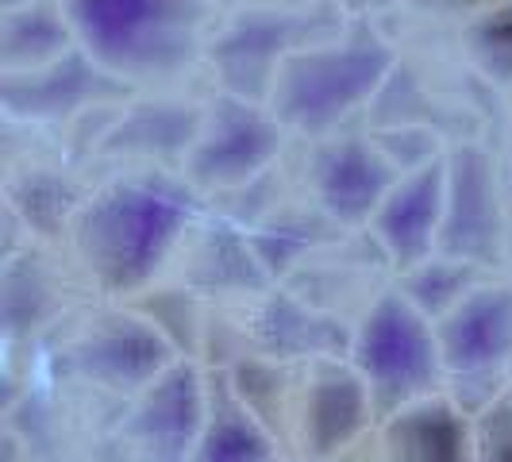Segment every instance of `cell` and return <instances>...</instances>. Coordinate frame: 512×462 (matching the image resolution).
Returning <instances> with one entry per match:
<instances>
[{
    "label": "cell",
    "instance_id": "obj_1",
    "mask_svg": "<svg viewBox=\"0 0 512 462\" xmlns=\"http://www.w3.org/2000/svg\"><path fill=\"white\" fill-rule=\"evenodd\" d=\"M193 216V185L166 174L112 181L81 201L70 224L77 266L108 301L135 297L178 255Z\"/></svg>",
    "mask_w": 512,
    "mask_h": 462
},
{
    "label": "cell",
    "instance_id": "obj_16",
    "mask_svg": "<svg viewBox=\"0 0 512 462\" xmlns=\"http://www.w3.org/2000/svg\"><path fill=\"white\" fill-rule=\"evenodd\" d=\"M116 77H108L85 54L70 51L66 58H58L51 66H39V70H24V74H8L4 81V101H8V112L12 116H31V120H51V116H62L70 112L74 104H81L85 97L101 89H112Z\"/></svg>",
    "mask_w": 512,
    "mask_h": 462
},
{
    "label": "cell",
    "instance_id": "obj_12",
    "mask_svg": "<svg viewBox=\"0 0 512 462\" xmlns=\"http://www.w3.org/2000/svg\"><path fill=\"white\" fill-rule=\"evenodd\" d=\"M297 27L301 20L289 8H255L212 43V62L231 97L270 101L278 66L297 51Z\"/></svg>",
    "mask_w": 512,
    "mask_h": 462
},
{
    "label": "cell",
    "instance_id": "obj_19",
    "mask_svg": "<svg viewBox=\"0 0 512 462\" xmlns=\"http://www.w3.org/2000/svg\"><path fill=\"white\" fill-rule=\"evenodd\" d=\"M466 43H470L474 62L493 81L512 89V4L486 12L478 24L466 31Z\"/></svg>",
    "mask_w": 512,
    "mask_h": 462
},
{
    "label": "cell",
    "instance_id": "obj_8",
    "mask_svg": "<svg viewBox=\"0 0 512 462\" xmlns=\"http://www.w3.org/2000/svg\"><path fill=\"white\" fill-rule=\"evenodd\" d=\"M285 128L270 108L224 93L201 112V131L185 151V185L235 189L258 178L282 151Z\"/></svg>",
    "mask_w": 512,
    "mask_h": 462
},
{
    "label": "cell",
    "instance_id": "obj_7",
    "mask_svg": "<svg viewBox=\"0 0 512 462\" xmlns=\"http://www.w3.org/2000/svg\"><path fill=\"white\" fill-rule=\"evenodd\" d=\"M205 405V362L178 359L120 409L116 462H193L197 436L205 424Z\"/></svg>",
    "mask_w": 512,
    "mask_h": 462
},
{
    "label": "cell",
    "instance_id": "obj_14",
    "mask_svg": "<svg viewBox=\"0 0 512 462\" xmlns=\"http://www.w3.org/2000/svg\"><path fill=\"white\" fill-rule=\"evenodd\" d=\"M251 335H255V355L251 359L270 362H308L324 355H347L351 328H343L339 316H328L324 308L308 305L293 293H282L270 285L251 316Z\"/></svg>",
    "mask_w": 512,
    "mask_h": 462
},
{
    "label": "cell",
    "instance_id": "obj_9",
    "mask_svg": "<svg viewBox=\"0 0 512 462\" xmlns=\"http://www.w3.org/2000/svg\"><path fill=\"white\" fill-rule=\"evenodd\" d=\"M505 239L497 158L478 143H462L447 154V212L439 231V255L470 262L489 274L505 262Z\"/></svg>",
    "mask_w": 512,
    "mask_h": 462
},
{
    "label": "cell",
    "instance_id": "obj_22",
    "mask_svg": "<svg viewBox=\"0 0 512 462\" xmlns=\"http://www.w3.org/2000/svg\"><path fill=\"white\" fill-rule=\"evenodd\" d=\"M509 193H512V174H509Z\"/></svg>",
    "mask_w": 512,
    "mask_h": 462
},
{
    "label": "cell",
    "instance_id": "obj_20",
    "mask_svg": "<svg viewBox=\"0 0 512 462\" xmlns=\"http://www.w3.org/2000/svg\"><path fill=\"white\" fill-rule=\"evenodd\" d=\"M474 424V462H512V389L493 405L470 416Z\"/></svg>",
    "mask_w": 512,
    "mask_h": 462
},
{
    "label": "cell",
    "instance_id": "obj_3",
    "mask_svg": "<svg viewBox=\"0 0 512 462\" xmlns=\"http://www.w3.org/2000/svg\"><path fill=\"white\" fill-rule=\"evenodd\" d=\"M393 62V47L370 27H359L335 43L297 47L278 66L266 108L282 128L324 135L382 89Z\"/></svg>",
    "mask_w": 512,
    "mask_h": 462
},
{
    "label": "cell",
    "instance_id": "obj_10",
    "mask_svg": "<svg viewBox=\"0 0 512 462\" xmlns=\"http://www.w3.org/2000/svg\"><path fill=\"white\" fill-rule=\"evenodd\" d=\"M447 212V158L405 170L374 212L370 231L393 274H409L439 255V231Z\"/></svg>",
    "mask_w": 512,
    "mask_h": 462
},
{
    "label": "cell",
    "instance_id": "obj_11",
    "mask_svg": "<svg viewBox=\"0 0 512 462\" xmlns=\"http://www.w3.org/2000/svg\"><path fill=\"white\" fill-rule=\"evenodd\" d=\"M401 174L405 170H397V162L378 143H370L362 135L332 139V143L320 147L316 162H312L316 208L332 220L335 228L370 224Z\"/></svg>",
    "mask_w": 512,
    "mask_h": 462
},
{
    "label": "cell",
    "instance_id": "obj_13",
    "mask_svg": "<svg viewBox=\"0 0 512 462\" xmlns=\"http://www.w3.org/2000/svg\"><path fill=\"white\" fill-rule=\"evenodd\" d=\"M370 462H474V424L447 393L424 397L378 420Z\"/></svg>",
    "mask_w": 512,
    "mask_h": 462
},
{
    "label": "cell",
    "instance_id": "obj_15",
    "mask_svg": "<svg viewBox=\"0 0 512 462\" xmlns=\"http://www.w3.org/2000/svg\"><path fill=\"white\" fill-rule=\"evenodd\" d=\"M193 462H289L282 439L235 389L228 366L208 370L205 424L197 436Z\"/></svg>",
    "mask_w": 512,
    "mask_h": 462
},
{
    "label": "cell",
    "instance_id": "obj_2",
    "mask_svg": "<svg viewBox=\"0 0 512 462\" xmlns=\"http://www.w3.org/2000/svg\"><path fill=\"white\" fill-rule=\"evenodd\" d=\"M77 51L116 81H162L185 70L205 35L201 0H62Z\"/></svg>",
    "mask_w": 512,
    "mask_h": 462
},
{
    "label": "cell",
    "instance_id": "obj_18",
    "mask_svg": "<svg viewBox=\"0 0 512 462\" xmlns=\"http://www.w3.org/2000/svg\"><path fill=\"white\" fill-rule=\"evenodd\" d=\"M486 278H489L486 270H478V266H470V262L436 255V258H428L424 266L401 274V278H397V289H401L424 316L439 320V316H447L474 285H482Z\"/></svg>",
    "mask_w": 512,
    "mask_h": 462
},
{
    "label": "cell",
    "instance_id": "obj_5",
    "mask_svg": "<svg viewBox=\"0 0 512 462\" xmlns=\"http://www.w3.org/2000/svg\"><path fill=\"white\" fill-rule=\"evenodd\" d=\"M178 359V343L131 305H101L58 347L62 382L85 385L116 405H128Z\"/></svg>",
    "mask_w": 512,
    "mask_h": 462
},
{
    "label": "cell",
    "instance_id": "obj_21",
    "mask_svg": "<svg viewBox=\"0 0 512 462\" xmlns=\"http://www.w3.org/2000/svg\"><path fill=\"white\" fill-rule=\"evenodd\" d=\"M258 8H293V4H312V0H251Z\"/></svg>",
    "mask_w": 512,
    "mask_h": 462
},
{
    "label": "cell",
    "instance_id": "obj_17",
    "mask_svg": "<svg viewBox=\"0 0 512 462\" xmlns=\"http://www.w3.org/2000/svg\"><path fill=\"white\" fill-rule=\"evenodd\" d=\"M74 47L77 43L70 20L58 16V8H47V4L8 8V16H4V70L8 74L51 66Z\"/></svg>",
    "mask_w": 512,
    "mask_h": 462
},
{
    "label": "cell",
    "instance_id": "obj_6",
    "mask_svg": "<svg viewBox=\"0 0 512 462\" xmlns=\"http://www.w3.org/2000/svg\"><path fill=\"white\" fill-rule=\"evenodd\" d=\"M447 397L462 401L478 389L474 416L512 389V282L486 278L436 320Z\"/></svg>",
    "mask_w": 512,
    "mask_h": 462
},
{
    "label": "cell",
    "instance_id": "obj_4",
    "mask_svg": "<svg viewBox=\"0 0 512 462\" xmlns=\"http://www.w3.org/2000/svg\"><path fill=\"white\" fill-rule=\"evenodd\" d=\"M347 359L359 370L378 420L447 389L436 320L424 316L397 285H385L351 324Z\"/></svg>",
    "mask_w": 512,
    "mask_h": 462
}]
</instances>
